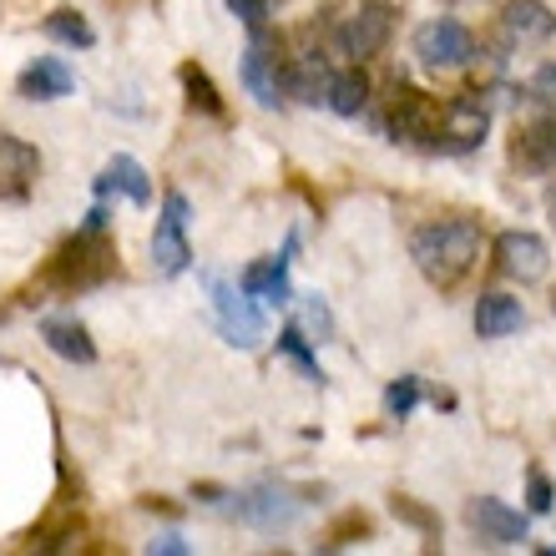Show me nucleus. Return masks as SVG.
I'll list each match as a JSON object with an SVG mask.
<instances>
[{
  "label": "nucleus",
  "instance_id": "obj_1",
  "mask_svg": "<svg viewBox=\"0 0 556 556\" xmlns=\"http://www.w3.org/2000/svg\"><path fill=\"white\" fill-rule=\"evenodd\" d=\"M481 249H485V233L476 218H435L415 228L410 238V258L435 289H455L470 268L481 264Z\"/></svg>",
  "mask_w": 556,
  "mask_h": 556
},
{
  "label": "nucleus",
  "instance_id": "obj_2",
  "mask_svg": "<svg viewBox=\"0 0 556 556\" xmlns=\"http://www.w3.org/2000/svg\"><path fill=\"white\" fill-rule=\"evenodd\" d=\"M112 274H117V243L106 238V228L102 233L76 228V233L46 258L41 283L56 293H87V289H102Z\"/></svg>",
  "mask_w": 556,
  "mask_h": 556
},
{
  "label": "nucleus",
  "instance_id": "obj_3",
  "mask_svg": "<svg viewBox=\"0 0 556 556\" xmlns=\"http://www.w3.org/2000/svg\"><path fill=\"white\" fill-rule=\"evenodd\" d=\"M491 132V102L481 91H455L451 102L440 106V127H435V152H451V157H466L485 142Z\"/></svg>",
  "mask_w": 556,
  "mask_h": 556
},
{
  "label": "nucleus",
  "instance_id": "obj_4",
  "mask_svg": "<svg viewBox=\"0 0 556 556\" xmlns=\"http://www.w3.org/2000/svg\"><path fill=\"white\" fill-rule=\"evenodd\" d=\"M228 501H233L238 521L253 531H289L293 521H299V511H304V491H293V485H283V481L243 485V491Z\"/></svg>",
  "mask_w": 556,
  "mask_h": 556
},
{
  "label": "nucleus",
  "instance_id": "obj_5",
  "mask_svg": "<svg viewBox=\"0 0 556 556\" xmlns=\"http://www.w3.org/2000/svg\"><path fill=\"white\" fill-rule=\"evenodd\" d=\"M390 36H395V5H390V0H359V5L344 15V26L334 30V46L350 61H369L390 46Z\"/></svg>",
  "mask_w": 556,
  "mask_h": 556
},
{
  "label": "nucleus",
  "instance_id": "obj_6",
  "mask_svg": "<svg viewBox=\"0 0 556 556\" xmlns=\"http://www.w3.org/2000/svg\"><path fill=\"white\" fill-rule=\"evenodd\" d=\"M283 76H289L283 36H274L268 26H258L249 36V51H243V87L258 97V106H278L283 102Z\"/></svg>",
  "mask_w": 556,
  "mask_h": 556
},
{
  "label": "nucleus",
  "instance_id": "obj_7",
  "mask_svg": "<svg viewBox=\"0 0 556 556\" xmlns=\"http://www.w3.org/2000/svg\"><path fill=\"white\" fill-rule=\"evenodd\" d=\"M207 293H213V314H218V329L233 350H258L264 344V314L253 308V299L228 278L207 274Z\"/></svg>",
  "mask_w": 556,
  "mask_h": 556
},
{
  "label": "nucleus",
  "instance_id": "obj_8",
  "mask_svg": "<svg viewBox=\"0 0 556 556\" xmlns=\"http://www.w3.org/2000/svg\"><path fill=\"white\" fill-rule=\"evenodd\" d=\"M192 264V243H188V198L182 192H167L157 213V228H152V268L162 278L188 274Z\"/></svg>",
  "mask_w": 556,
  "mask_h": 556
},
{
  "label": "nucleus",
  "instance_id": "obj_9",
  "mask_svg": "<svg viewBox=\"0 0 556 556\" xmlns=\"http://www.w3.org/2000/svg\"><path fill=\"white\" fill-rule=\"evenodd\" d=\"M415 56H420V66H430V72H460V66L476 61V36H470L460 21L440 15V21H425V26L415 30Z\"/></svg>",
  "mask_w": 556,
  "mask_h": 556
},
{
  "label": "nucleus",
  "instance_id": "obj_10",
  "mask_svg": "<svg viewBox=\"0 0 556 556\" xmlns=\"http://www.w3.org/2000/svg\"><path fill=\"white\" fill-rule=\"evenodd\" d=\"M440 127V102L425 97V91L395 81V97H390V137L405 147H430Z\"/></svg>",
  "mask_w": 556,
  "mask_h": 556
},
{
  "label": "nucleus",
  "instance_id": "obj_11",
  "mask_svg": "<svg viewBox=\"0 0 556 556\" xmlns=\"http://www.w3.org/2000/svg\"><path fill=\"white\" fill-rule=\"evenodd\" d=\"M466 527L481 546H521L527 542V516L496 496L466 501Z\"/></svg>",
  "mask_w": 556,
  "mask_h": 556
},
{
  "label": "nucleus",
  "instance_id": "obj_12",
  "mask_svg": "<svg viewBox=\"0 0 556 556\" xmlns=\"http://www.w3.org/2000/svg\"><path fill=\"white\" fill-rule=\"evenodd\" d=\"M496 268L516 283H542L546 268H552V249H546V238L511 228V233L496 238Z\"/></svg>",
  "mask_w": 556,
  "mask_h": 556
},
{
  "label": "nucleus",
  "instance_id": "obj_13",
  "mask_svg": "<svg viewBox=\"0 0 556 556\" xmlns=\"http://www.w3.org/2000/svg\"><path fill=\"white\" fill-rule=\"evenodd\" d=\"M496 36L506 51L542 46L556 36V15H552V5H542V0H511V5L496 15Z\"/></svg>",
  "mask_w": 556,
  "mask_h": 556
},
{
  "label": "nucleus",
  "instance_id": "obj_14",
  "mask_svg": "<svg viewBox=\"0 0 556 556\" xmlns=\"http://www.w3.org/2000/svg\"><path fill=\"white\" fill-rule=\"evenodd\" d=\"M36 173H41V152L0 127V203L26 198V192L36 188Z\"/></svg>",
  "mask_w": 556,
  "mask_h": 556
},
{
  "label": "nucleus",
  "instance_id": "obj_15",
  "mask_svg": "<svg viewBox=\"0 0 556 556\" xmlns=\"http://www.w3.org/2000/svg\"><path fill=\"white\" fill-rule=\"evenodd\" d=\"M293 253H299V238L289 233V243H283V253H274V258H258V264L243 268V278H238V289L249 293V299H268V304H289L293 289H289V264Z\"/></svg>",
  "mask_w": 556,
  "mask_h": 556
},
{
  "label": "nucleus",
  "instance_id": "obj_16",
  "mask_svg": "<svg viewBox=\"0 0 556 556\" xmlns=\"http://www.w3.org/2000/svg\"><path fill=\"white\" fill-rule=\"evenodd\" d=\"M72 72H66V61L56 56H36L26 72L15 76V97H26V102H61V97H72Z\"/></svg>",
  "mask_w": 556,
  "mask_h": 556
},
{
  "label": "nucleus",
  "instance_id": "obj_17",
  "mask_svg": "<svg viewBox=\"0 0 556 556\" xmlns=\"http://www.w3.org/2000/svg\"><path fill=\"white\" fill-rule=\"evenodd\" d=\"M97 188V198H112V192H122L127 203H137V207H147L152 203V177H147V167L137 157H127V152H117V157L102 167V177L91 182Z\"/></svg>",
  "mask_w": 556,
  "mask_h": 556
},
{
  "label": "nucleus",
  "instance_id": "obj_18",
  "mask_svg": "<svg viewBox=\"0 0 556 556\" xmlns=\"http://www.w3.org/2000/svg\"><path fill=\"white\" fill-rule=\"evenodd\" d=\"M527 324V308L511 293H481L476 299V334L481 339H506Z\"/></svg>",
  "mask_w": 556,
  "mask_h": 556
},
{
  "label": "nucleus",
  "instance_id": "obj_19",
  "mask_svg": "<svg viewBox=\"0 0 556 556\" xmlns=\"http://www.w3.org/2000/svg\"><path fill=\"white\" fill-rule=\"evenodd\" d=\"M516 162L527 173H556V117H542L527 132H516Z\"/></svg>",
  "mask_w": 556,
  "mask_h": 556
},
{
  "label": "nucleus",
  "instance_id": "obj_20",
  "mask_svg": "<svg viewBox=\"0 0 556 556\" xmlns=\"http://www.w3.org/2000/svg\"><path fill=\"white\" fill-rule=\"evenodd\" d=\"M41 339H46V350L61 354V359H72V365H97V344H91V334L81 329V324L46 319L41 324Z\"/></svg>",
  "mask_w": 556,
  "mask_h": 556
},
{
  "label": "nucleus",
  "instance_id": "obj_21",
  "mask_svg": "<svg viewBox=\"0 0 556 556\" xmlns=\"http://www.w3.org/2000/svg\"><path fill=\"white\" fill-rule=\"evenodd\" d=\"M324 102L334 106L339 117H359L369 106V76L359 66H344V72L329 76V91H324Z\"/></svg>",
  "mask_w": 556,
  "mask_h": 556
},
{
  "label": "nucleus",
  "instance_id": "obj_22",
  "mask_svg": "<svg viewBox=\"0 0 556 556\" xmlns=\"http://www.w3.org/2000/svg\"><path fill=\"white\" fill-rule=\"evenodd\" d=\"M41 30L51 36V41L72 46V51H87V46H97V30H91V21L81 11H72V5H56V11L41 21Z\"/></svg>",
  "mask_w": 556,
  "mask_h": 556
},
{
  "label": "nucleus",
  "instance_id": "obj_23",
  "mask_svg": "<svg viewBox=\"0 0 556 556\" xmlns=\"http://www.w3.org/2000/svg\"><path fill=\"white\" fill-rule=\"evenodd\" d=\"M177 81H182V91H188L192 112H203V117H223V97H218V87H213V76H207L198 61H182V66H177Z\"/></svg>",
  "mask_w": 556,
  "mask_h": 556
},
{
  "label": "nucleus",
  "instance_id": "obj_24",
  "mask_svg": "<svg viewBox=\"0 0 556 556\" xmlns=\"http://www.w3.org/2000/svg\"><path fill=\"white\" fill-rule=\"evenodd\" d=\"M278 350L299 365V375H304L308 384H324V369H319V359H314V350H308V334L299 329V324H289V329L278 334Z\"/></svg>",
  "mask_w": 556,
  "mask_h": 556
},
{
  "label": "nucleus",
  "instance_id": "obj_25",
  "mask_svg": "<svg viewBox=\"0 0 556 556\" xmlns=\"http://www.w3.org/2000/svg\"><path fill=\"white\" fill-rule=\"evenodd\" d=\"M390 511L405 521V527H415L425 536V542H440V516L430 511V506H420L415 496H390Z\"/></svg>",
  "mask_w": 556,
  "mask_h": 556
},
{
  "label": "nucleus",
  "instance_id": "obj_26",
  "mask_svg": "<svg viewBox=\"0 0 556 556\" xmlns=\"http://www.w3.org/2000/svg\"><path fill=\"white\" fill-rule=\"evenodd\" d=\"M299 304H304V334H314L308 344H329L334 339V314H329V304H324L319 293H299Z\"/></svg>",
  "mask_w": 556,
  "mask_h": 556
},
{
  "label": "nucleus",
  "instance_id": "obj_27",
  "mask_svg": "<svg viewBox=\"0 0 556 556\" xmlns=\"http://www.w3.org/2000/svg\"><path fill=\"white\" fill-rule=\"evenodd\" d=\"M415 405H420V380H415V375H400V380L384 390V415H390V420H405Z\"/></svg>",
  "mask_w": 556,
  "mask_h": 556
},
{
  "label": "nucleus",
  "instance_id": "obj_28",
  "mask_svg": "<svg viewBox=\"0 0 556 556\" xmlns=\"http://www.w3.org/2000/svg\"><path fill=\"white\" fill-rule=\"evenodd\" d=\"M527 506H531V516H546L556 506V491L546 481V470H531L527 476Z\"/></svg>",
  "mask_w": 556,
  "mask_h": 556
},
{
  "label": "nucleus",
  "instance_id": "obj_29",
  "mask_svg": "<svg viewBox=\"0 0 556 556\" xmlns=\"http://www.w3.org/2000/svg\"><path fill=\"white\" fill-rule=\"evenodd\" d=\"M228 11L243 21L249 30H258V26H268V0H228Z\"/></svg>",
  "mask_w": 556,
  "mask_h": 556
},
{
  "label": "nucleus",
  "instance_id": "obj_30",
  "mask_svg": "<svg viewBox=\"0 0 556 556\" xmlns=\"http://www.w3.org/2000/svg\"><path fill=\"white\" fill-rule=\"evenodd\" d=\"M350 536H369V521L359 511H350L334 531H329V546H350Z\"/></svg>",
  "mask_w": 556,
  "mask_h": 556
},
{
  "label": "nucleus",
  "instance_id": "obj_31",
  "mask_svg": "<svg viewBox=\"0 0 556 556\" xmlns=\"http://www.w3.org/2000/svg\"><path fill=\"white\" fill-rule=\"evenodd\" d=\"M531 91H542V97H556V61H546L542 72L531 76Z\"/></svg>",
  "mask_w": 556,
  "mask_h": 556
},
{
  "label": "nucleus",
  "instance_id": "obj_32",
  "mask_svg": "<svg viewBox=\"0 0 556 556\" xmlns=\"http://www.w3.org/2000/svg\"><path fill=\"white\" fill-rule=\"evenodd\" d=\"M147 552H167V556H188V542H182V536H173V531H167V536H157V542L147 546Z\"/></svg>",
  "mask_w": 556,
  "mask_h": 556
},
{
  "label": "nucleus",
  "instance_id": "obj_33",
  "mask_svg": "<svg viewBox=\"0 0 556 556\" xmlns=\"http://www.w3.org/2000/svg\"><path fill=\"white\" fill-rule=\"evenodd\" d=\"M81 228H91V233H102V228H106V207H102V203L91 207V213H87V223H81Z\"/></svg>",
  "mask_w": 556,
  "mask_h": 556
},
{
  "label": "nucleus",
  "instance_id": "obj_34",
  "mask_svg": "<svg viewBox=\"0 0 556 556\" xmlns=\"http://www.w3.org/2000/svg\"><path fill=\"white\" fill-rule=\"evenodd\" d=\"M552 213H556V192H552Z\"/></svg>",
  "mask_w": 556,
  "mask_h": 556
},
{
  "label": "nucleus",
  "instance_id": "obj_35",
  "mask_svg": "<svg viewBox=\"0 0 556 556\" xmlns=\"http://www.w3.org/2000/svg\"><path fill=\"white\" fill-rule=\"evenodd\" d=\"M552 314H556V293H552Z\"/></svg>",
  "mask_w": 556,
  "mask_h": 556
}]
</instances>
